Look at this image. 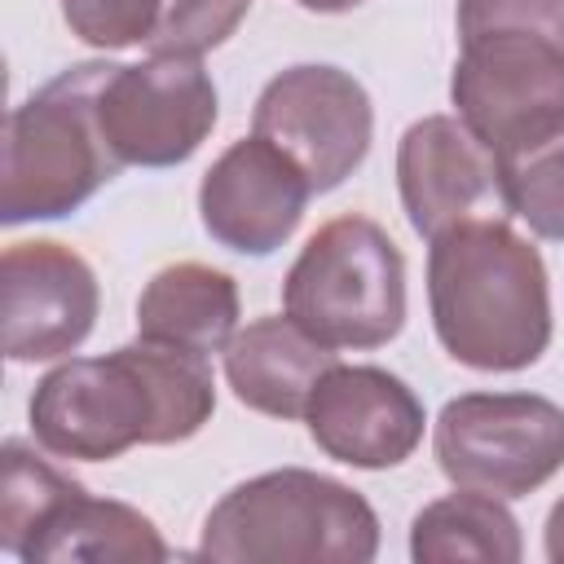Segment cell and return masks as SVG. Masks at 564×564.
<instances>
[{
  "label": "cell",
  "mask_w": 564,
  "mask_h": 564,
  "mask_svg": "<svg viewBox=\"0 0 564 564\" xmlns=\"http://www.w3.org/2000/svg\"><path fill=\"white\" fill-rule=\"evenodd\" d=\"M137 335L198 357L225 352L238 335V286L229 273L181 260L159 269L137 300Z\"/></svg>",
  "instance_id": "9a60e30c"
},
{
  "label": "cell",
  "mask_w": 564,
  "mask_h": 564,
  "mask_svg": "<svg viewBox=\"0 0 564 564\" xmlns=\"http://www.w3.org/2000/svg\"><path fill=\"white\" fill-rule=\"evenodd\" d=\"M308 194L313 185L300 163L251 132L207 167L198 185V216L220 247L238 256H269L295 234Z\"/></svg>",
  "instance_id": "8fae6325"
},
{
  "label": "cell",
  "mask_w": 564,
  "mask_h": 564,
  "mask_svg": "<svg viewBox=\"0 0 564 564\" xmlns=\"http://www.w3.org/2000/svg\"><path fill=\"white\" fill-rule=\"evenodd\" d=\"M84 485L57 471L22 441H4L0 449V546L22 560L31 538L53 520L62 502H70Z\"/></svg>",
  "instance_id": "d6986e66"
},
{
  "label": "cell",
  "mask_w": 564,
  "mask_h": 564,
  "mask_svg": "<svg viewBox=\"0 0 564 564\" xmlns=\"http://www.w3.org/2000/svg\"><path fill=\"white\" fill-rule=\"evenodd\" d=\"M163 0H62L70 35L93 48H128L154 35Z\"/></svg>",
  "instance_id": "44dd1931"
},
{
  "label": "cell",
  "mask_w": 564,
  "mask_h": 564,
  "mask_svg": "<svg viewBox=\"0 0 564 564\" xmlns=\"http://www.w3.org/2000/svg\"><path fill=\"white\" fill-rule=\"evenodd\" d=\"M110 62H84L48 79L4 123L0 220H57L84 207L123 163L97 123V88Z\"/></svg>",
  "instance_id": "277c9868"
},
{
  "label": "cell",
  "mask_w": 564,
  "mask_h": 564,
  "mask_svg": "<svg viewBox=\"0 0 564 564\" xmlns=\"http://www.w3.org/2000/svg\"><path fill=\"white\" fill-rule=\"evenodd\" d=\"M97 308V273L79 251L48 238L4 247L0 317L9 361H53L75 352L93 335Z\"/></svg>",
  "instance_id": "30bf717a"
},
{
  "label": "cell",
  "mask_w": 564,
  "mask_h": 564,
  "mask_svg": "<svg viewBox=\"0 0 564 564\" xmlns=\"http://www.w3.org/2000/svg\"><path fill=\"white\" fill-rule=\"evenodd\" d=\"M282 308L326 348H379L405 322V260L375 220L335 216L295 256Z\"/></svg>",
  "instance_id": "5b68a950"
},
{
  "label": "cell",
  "mask_w": 564,
  "mask_h": 564,
  "mask_svg": "<svg viewBox=\"0 0 564 564\" xmlns=\"http://www.w3.org/2000/svg\"><path fill=\"white\" fill-rule=\"evenodd\" d=\"M247 9L251 0H163L159 26L145 44L167 57H203L238 31Z\"/></svg>",
  "instance_id": "ffe728a7"
},
{
  "label": "cell",
  "mask_w": 564,
  "mask_h": 564,
  "mask_svg": "<svg viewBox=\"0 0 564 564\" xmlns=\"http://www.w3.org/2000/svg\"><path fill=\"white\" fill-rule=\"evenodd\" d=\"M546 560H555V564H564V498L551 507V516H546Z\"/></svg>",
  "instance_id": "603a6c76"
},
{
  "label": "cell",
  "mask_w": 564,
  "mask_h": 564,
  "mask_svg": "<svg viewBox=\"0 0 564 564\" xmlns=\"http://www.w3.org/2000/svg\"><path fill=\"white\" fill-rule=\"evenodd\" d=\"M304 9H313V13H348V9H357L361 0H300Z\"/></svg>",
  "instance_id": "cb8c5ba5"
},
{
  "label": "cell",
  "mask_w": 564,
  "mask_h": 564,
  "mask_svg": "<svg viewBox=\"0 0 564 564\" xmlns=\"http://www.w3.org/2000/svg\"><path fill=\"white\" fill-rule=\"evenodd\" d=\"M251 128L300 163L313 194H326L361 167L375 132V110L366 88L348 70L291 66L264 84Z\"/></svg>",
  "instance_id": "ba28073f"
},
{
  "label": "cell",
  "mask_w": 564,
  "mask_h": 564,
  "mask_svg": "<svg viewBox=\"0 0 564 564\" xmlns=\"http://www.w3.org/2000/svg\"><path fill=\"white\" fill-rule=\"evenodd\" d=\"M432 326L471 370H524L551 344L546 264L507 220L467 216L427 251Z\"/></svg>",
  "instance_id": "7a4b0ae2"
},
{
  "label": "cell",
  "mask_w": 564,
  "mask_h": 564,
  "mask_svg": "<svg viewBox=\"0 0 564 564\" xmlns=\"http://www.w3.org/2000/svg\"><path fill=\"white\" fill-rule=\"evenodd\" d=\"M26 564H66V560H88V564H154L167 560V542L128 502L115 498H93L79 489L70 502L53 511V520L31 538L22 551Z\"/></svg>",
  "instance_id": "2e32d148"
},
{
  "label": "cell",
  "mask_w": 564,
  "mask_h": 564,
  "mask_svg": "<svg viewBox=\"0 0 564 564\" xmlns=\"http://www.w3.org/2000/svg\"><path fill=\"white\" fill-rule=\"evenodd\" d=\"M432 449L458 489L524 498L564 467V410L533 392H463L445 401Z\"/></svg>",
  "instance_id": "8992f818"
},
{
  "label": "cell",
  "mask_w": 564,
  "mask_h": 564,
  "mask_svg": "<svg viewBox=\"0 0 564 564\" xmlns=\"http://www.w3.org/2000/svg\"><path fill=\"white\" fill-rule=\"evenodd\" d=\"M397 185L414 234L432 242L498 189V167L458 115H427L397 145Z\"/></svg>",
  "instance_id": "4fadbf2b"
},
{
  "label": "cell",
  "mask_w": 564,
  "mask_h": 564,
  "mask_svg": "<svg viewBox=\"0 0 564 564\" xmlns=\"http://www.w3.org/2000/svg\"><path fill=\"white\" fill-rule=\"evenodd\" d=\"M489 31H533L564 44V0H458V40Z\"/></svg>",
  "instance_id": "7402d4cb"
},
{
  "label": "cell",
  "mask_w": 564,
  "mask_h": 564,
  "mask_svg": "<svg viewBox=\"0 0 564 564\" xmlns=\"http://www.w3.org/2000/svg\"><path fill=\"white\" fill-rule=\"evenodd\" d=\"M498 198L538 238L564 242V115L516 137L494 154Z\"/></svg>",
  "instance_id": "ac0fdd59"
},
{
  "label": "cell",
  "mask_w": 564,
  "mask_h": 564,
  "mask_svg": "<svg viewBox=\"0 0 564 564\" xmlns=\"http://www.w3.org/2000/svg\"><path fill=\"white\" fill-rule=\"evenodd\" d=\"M375 551L370 502L304 467L242 480L207 511L198 538V555L225 564H366Z\"/></svg>",
  "instance_id": "3957f363"
},
{
  "label": "cell",
  "mask_w": 564,
  "mask_h": 564,
  "mask_svg": "<svg viewBox=\"0 0 564 564\" xmlns=\"http://www.w3.org/2000/svg\"><path fill=\"white\" fill-rule=\"evenodd\" d=\"M330 366H339L335 348L291 317H260L225 344V379L234 397L269 419H304L308 397Z\"/></svg>",
  "instance_id": "5bb4252c"
},
{
  "label": "cell",
  "mask_w": 564,
  "mask_h": 564,
  "mask_svg": "<svg viewBox=\"0 0 564 564\" xmlns=\"http://www.w3.org/2000/svg\"><path fill=\"white\" fill-rule=\"evenodd\" d=\"M410 555L419 564H454V560H480V564H516L524 555L520 524L502 507V498L463 489L427 502L410 524Z\"/></svg>",
  "instance_id": "e0dca14e"
},
{
  "label": "cell",
  "mask_w": 564,
  "mask_h": 564,
  "mask_svg": "<svg viewBox=\"0 0 564 564\" xmlns=\"http://www.w3.org/2000/svg\"><path fill=\"white\" fill-rule=\"evenodd\" d=\"M449 97L489 154L564 115V44L533 31L463 40Z\"/></svg>",
  "instance_id": "9c48e42d"
},
{
  "label": "cell",
  "mask_w": 564,
  "mask_h": 564,
  "mask_svg": "<svg viewBox=\"0 0 564 564\" xmlns=\"http://www.w3.org/2000/svg\"><path fill=\"white\" fill-rule=\"evenodd\" d=\"M304 419L326 458L361 471L397 467L423 441L419 397L379 366H330L313 388Z\"/></svg>",
  "instance_id": "7c38bea8"
},
{
  "label": "cell",
  "mask_w": 564,
  "mask_h": 564,
  "mask_svg": "<svg viewBox=\"0 0 564 564\" xmlns=\"http://www.w3.org/2000/svg\"><path fill=\"white\" fill-rule=\"evenodd\" d=\"M97 123L123 167H172L216 128V84L198 57L150 53L137 66H106Z\"/></svg>",
  "instance_id": "52a82bcc"
},
{
  "label": "cell",
  "mask_w": 564,
  "mask_h": 564,
  "mask_svg": "<svg viewBox=\"0 0 564 564\" xmlns=\"http://www.w3.org/2000/svg\"><path fill=\"white\" fill-rule=\"evenodd\" d=\"M216 410L207 357L172 344H123L106 357H70L35 383V441L75 463H106L132 445L189 441Z\"/></svg>",
  "instance_id": "6da1fadb"
}]
</instances>
